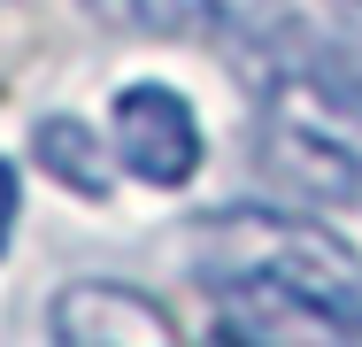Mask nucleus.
<instances>
[{
	"label": "nucleus",
	"mask_w": 362,
	"mask_h": 347,
	"mask_svg": "<svg viewBox=\"0 0 362 347\" xmlns=\"http://www.w3.org/2000/svg\"><path fill=\"white\" fill-rule=\"evenodd\" d=\"M201 255H209L201 278H270L300 293L339 340H362V271L332 232L286 208H216L201 224Z\"/></svg>",
	"instance_id": "1"
},
{
	"label": "nucleus",
	"mask_w": 362,
	"mask_h": 347,
	"mask_svg": "<svg viewBox=\"0 0 362 347\" xmlns=\"http://www.w3.org/2000/svg\"><path fill=\"white\" fill-rule=\"evenodd\" d=\"M116 162L146 178V186H162V193H177V186H193V170H201V116H193V101L177 93V85H124L116 93Z\"/></svg>",
	"instance_id": "2"
},
{
	"label": "nucleus",
	"mask_w": 362,
	"mask_h": 347,
	"mask_svg": "<svg viewBox=\"0 0 362 347\" xmlns=\"http://www.w3.org/2000/svg\"><path fill=\"white\" fill-rule=\"evenodd\" d=\"M47 340H62V347H177V324L139 285L85 278V285H62L47 301Z\"/></svg>",
	"instance_id": "3"
},
{
	"label": "nucleus",
	"mask_w": 362,
	"mask_h": 347,
	"mask_svg": "<svg viewBox=\"0 0 362 347\" xmlns=\"http://www.w3.org/2000/svg\"><path fill=\"white\" fill-rule=\"evenodd\" d=\"M31 154H39L47 178L70 186L77 201H108V186H116V147H108V132H93L85 116H39Z\"/></svg>",
	"instance_id": "4"
},
{
	"label": "nucleus",
	"mask_w": 362,
	"mask_h": 347,
	"mask_svg": "<svg viewBox=\"0 0 362 347\" xmlns=\"http://www.w3.org/2000/svg\"><path fill=\"white\" fill-rule=\"evenodd\" d=\"M278 162H286L293 178H300V193H332V201H362V154L347 147H332L324 132H278L270 147Z\"/></svg>",
	"instance_id": "5"
},
{
	"label": "nucleus",
	"mask_w": 362,
	"mask_h": 347,
	"mask_svg": "<svg viewBox=\"0 0 362 347\" xmlns=\"http://www.w3.org/2000/svg\"><path fill=\"white\" fill-rule=\"evenodd\" d=\"M93 16L139 39H209L223 23V0H93Z\"/></svg>",
	"instance_id": "6"
},
{
	"label": "nucleus",
	"mask_w": 362,
	"mask_h": 347,
	"mask_svg": "<svg viewBox=\"0 0 362 347\" xmlns=\"http://www.w3.org/2000/svg\"><path fill=\"white\" fill-rule=\"evenodd\" d=\"M293 62L308 69L347 116H362V31H339V39H316V31H308V39L293 47Z\"/></svg>",
	"instance_id": "7"
},
{
	"label": "nucleus",
	"mask_w": 362,
	"mask_h": 347,
	"mask_svg": "<svg viewBox=\"0 0 362 347\" xmlns=\"http://www.w3.org/2000/svg\"><path fill=\"white\" fill-rule=\"evenodd\" d=\"M16 208H23V193H16V162L0 154V255H8V232H16Z\"/></svg>",
	"instance_id": "8"
}]
</instances>
